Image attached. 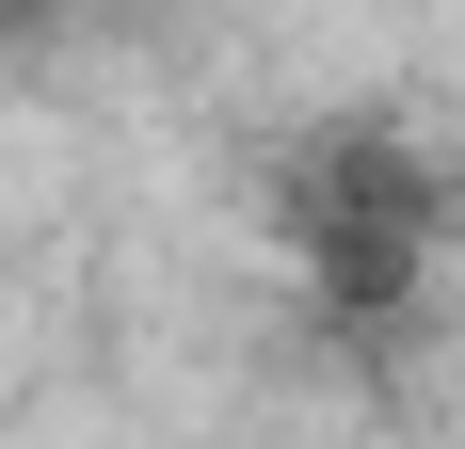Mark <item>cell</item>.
<instances>
[{
  "instance_id": "cell-1",
  "label": "cell",
  "mask_w": 465,
  "mask_h": 449,
  "mask_svg": "<svg viewBox=\"0 0 465 449\" xmlns=\"http://www.w3.org/2000/svg\"><path fill=\"white\" fill-rule=\"evenodd\" d=\"M273 224H289V257H305V289L337 321H385V305H418L433 241H450V177H433L418 129L337 113V129H305L273 161Z\"/></svg>"
}]
</instances>
